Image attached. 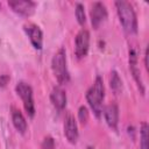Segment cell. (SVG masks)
Masks as SVG:
<instances>
[{"mask_svg":"<svg viewBox=\"0 0 149 149\" xmlns=\"http://www.w3.org/2000/svg\"><path fill=\"white\" fill-rule=\"evenodd\" d=\"M115 8L119 16V21L128 35H134L137 33V19L135 10L130 2L128 1H115Z\"/></svg>","mask_w":149,"mask_h":149,"instance_id":"obj_1","label":"cell"},{"mask_svg":"<svg viewBox=\"0 0 149 149\" xmlns=\"http://www.w3.org/2000/svg\"><path fill=\"white\" fill-rule=\"evenodd\" d=\"M86 100L88 102V106L91 107L93 114L97 119H100L102 115V102L105 98V85L102 81V78L100 76L95 77L94 83L86 92Z\"/></svg>","mask_w":149,"mask_h":149,"instance_id":"obj_2","label":"cell"},{"mask_svg":"<svg viewBox=\"0 0 149 149\" xmlns=\"http://www.w3.org/2000/svg\"><path fill=\"white\" fill-rule=\"evenodd\" d=\"M51 69L59 85H65L70 81V73L66 63V52L64 48H59L51 59Z\"/></svg>","mask_w":149,"mask_h":149,"instance_id":"obj_3","label":"cell"},{"mask_svg":"<svg viewBox=\"0 0 149 149\" xmlns=\"http://www.w3.org/2000/svg\"><path fill=\"white\" fill-rule=\"evenodd\" d=\"M16 94L21 98L24 111L27 112L29 118H34L35 115V104H34V95L31 86L26 81H19L15 86Z\"/></svg>","mask_w":149,"mask_h":149,"instance_id":"obj_4","label":"cell"},{"mask_svg":"<svg viewBox=\"0 0 149 149\" xmlns=\"http://www.w3.org/2000/svg\"><path fill=\"white\" fill-rule=\"evenodd\" d=\"M128 61H129V70H130V73L140 90V93L141 94H144L146 90H144V84H143V80H142V77H141V71H140V68H139V59H137V51L135 48H130L129 49V52H128Z\"/></svg>","mask_w":149,"mask_h":149,"instance_id":"obj_5","label":"cell"},{"mask_svg":"<svg viewBox=\"0 0 149 149\" xmlns=\"http://www.w3.org/2000/svg\"><path fill=\"white\" fill-rule=\"evenodd\" d=\"M90 48V33L87 29H80L74 38V54L77 58H84Z\"/></svg>","mask_w":149,"mask_h":149,"instance_id":"obj_6","label":"cell"},{"mask_svg":"<svg viewBox=\"0 0 149 149\" xmlns=\"http://www.w3.org/2000/svg\"><path fill=\"white\" fill-rule=\"evenodd\" d=\"M8 6L16 14L24 16V17H29L35 12L36 2L30 1V0H10L8 1Z\"/></svg>","mask_w":149,"mask_h":149,"instance_id":"obj_7","label":"cell"},{"mask_svg":"<svg viewBox=\"0 0 149 149\" xmlns=\"http://www.w3.org/2000/svg\"><path fill=\"white\" fill-rule=\"evenodd\" d=\"M91 23L94 29H98L107 19V9L102 2H94L90 12Z\"/></svg>","mask_w":149,"mask_h":149,"instance_id":"obj_8","label":"cell"},{"mask_svg":"<svg viewBox=\"0 0 149 149\" xmlns=\"http://www.w3.org/2000/svg\"><path fill=\"white\" fill-rule=\"evenodd\" d=\"M23 29L31 43V45L36 50H41L43 45V33L41 28L35 23H27L23 26Z\"/></svg>","mask_w":149,"mask_h":149,"instance_id":"obj_9","label":"cell"},{"mask_svg":"<svg viewBox=\"0 0 149 149\" xmlns=\"http://www.w3.org/2000/svg\"><path fill=\"white\" fill-rule=\"evenodd\" d=\"M102 113H104V118L105 121L107 123V126L116 132L118 130V125H119V107L115 102H111L108 105H106L102 108Z\"/></svg>","mask_w":149,"mask_h":149,"instance_id":"obj_10","label":"cell"},{"mask_svg":"<svg viewBox=\"0 0 149 149\" xmlns=\"http://www.w3.org/2000/svg\"><path fill=\"white\" fill-rule=\"evenodd\" d=\"M64 135L66 137V140L71 143V144H76L78 141V126H77V121L74 119V116L72 114H68L65 116V121H64Z\"/></svg>","mask_w":149,"mask_h":149,"instance_id":"obj_11","label":"cell"},{"mask_svg":"<svg viewBox=\"0 0 149 149\" xmlns=\"http://www.w3.org/2000/svg\"><path fill=\"white\" fill-rule=\"evenodd\" d=\"M66 93L61 86H55L50 93V101L57 111H63L66 106Z\"/></svg>","mask_w":149,"mask_h":149,"instance_id":"obj_12","label":"cell"},{"mask_svg":"<svg viewBox=\"0 0 149 149\" xmlns=\"http://www.w3.org/2000/svg\"><path fill=\"white\" fill-rule=\"evenodd\" d=\"M10 115H12V122H13V126L15 127V129L20 133V134H26L27 132V121H26V118L23 116L22 112L19 109V108H15V107H12L10 109Z\"/></svg>","mask_w":149,"mask_h":149,"instance_id":"obj_13","label":"cell"},{"mask_svg":"<svg viewBox=\"0 0 149 149\" xmlns=\"http://www.w3.org/2000/svg\"><path fill=\"white\" fill-rule=\"evenodd\" d=\"M140 146L141 149H149V127L148 123L144 121L141 123L140 128Z\"/></svg>","mask_w":149,"mask_h":149,"instance_id":"obj_14","label":"cell"},{"mask_svg":"<svg viewBox=\"0 0 149 149\" xmlns=\"http://www.w3.org/2000/svg\"><path fill=\"white\" fill-rule=\"evenodd\" d=\"M109 85H111V88L113 90V92L115 94H119L122 90V81H121V78L119 76V73L113 70L111 72V77H109Z\"/></svg>","mask_w":149,"mask_h":149,"instance_id":"obj_15","label":"cell"},{"mask_svg":"<svg viewBox=\"0 0 149 149\" xmlns=\"http://www.w3.org/2000/svg\"><path fill=\"white\" fill-rule=\"evenodd\" d=\"M74 14H76V19L78 21V23L80 26H84L86 22V15H85V8L84 5L80 2L76 3V9H74Z\"/></svg>","mask_w":149,"mask_h":149,"instance_id":"obj_16","label":"cell"},{"mask_svg":"<svg viewBox=\"0 0 149 149\" xmlns=\"http://www.w3.org/2000/svg\"><path fill=\"white\" fill-rule=\"evenodd\" d=\"M78 119H79V121L83 125H85L87 122V120H88V111H87V107H85V106H80L79 107V109H78Z\"/></svg>","mask_w":149,"mask_h":149,"instance_id":"obj_17","label":"cell"},{"mask_svg":"<svg viewBox=\"0 0 149 149\" xmlns=\"http://www.w3.org/2000/svg\"><path fill=\"white\" fill-rule=\"evenodd\" d=\"M41 149H55V141L51 136H45L42 141Z\"/></svg>","mask_w":149,"mask_h":149,"instance_id":"obj_18","label":"cell"},{"mask_svg":"<svg viewBox=\"0 0 149 149\" xmlns=\"http://www.w3.org/2000/svg\"><path fill=\"white\" fill-rule=\"evenodd\" d=\"M9 81V76L7 74H1L0 76V87H5Z\"/></svg>","mask_w":149,"mask_h":149,"instance_id":"obj_19","label":"cell"},{"mask_svg":"<svg viewBox=\"0 0 149 149\" xmlns=\"http://www.w3.org/2000/svg\"><path fill=\"white\" fill-rule=\"evenodd\" d=\"M144 66H146V69L148 70V48H147L146 51H144Z\"/></svg>","mask_w":149,"mask_h":149,"instance_id":"obj_20","label":"cell"},{"mask_svg":"<svg viewBox=\"0 0 149 149\" xmlns=\"http://www.w3.org/2000/svg\"><path fill=\"white\" fill-rule=\"evenodd\" d=\"M86 149H95V148H94V147H91V146H90V147H87Z\"/></svg>","mask_w":149,"mask_h":149,"instance_id":"obj_21","label":"cell"}]
</instances>
